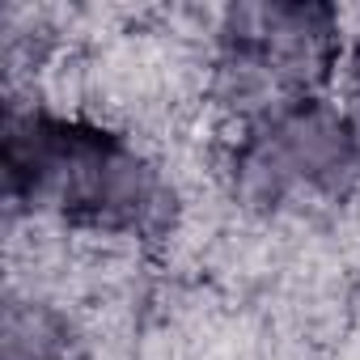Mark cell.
Wrapping results in <instances>:
<instances>
[{"label": "cell", "instance_id": "1", "mask_svg": "<svg viewBox=\"0 0 360 360\" xmlns=\"http://www.w3.org/2000/svg\"><path fill=\"white\" fill-rule=\"evenodd\" d=\"M5 195L18 208L110 233H140L165 208L153 169L115 131L60 115H9Z\"/></svg>", "mask_w": 360, "mask_h": 360}, {"label": "cell", "instance_id": "2", "mask_svg": "<svg viewBox=\"0 0 360 360\" xmlns=\"http://www.w3.org/2000/svg\"><path fill=\"white\" fill-rule=\"evenodd\" d=\"M335 60V13L326 5H246L225 22V77L238 94H271V110L309 98Z\"/></svg>", "mask_w": 360, "mask_h": 360}, {"label": "cell", "instance_id": "3", "mask_svg": "<svg viewBox=\"0 0 360 360\" xmlns=\"http://www.w3.org/2000/svg\"><path fill=\"white\" fill-rule=\"evenodd\" d=\"M352 174H356V136L343 115L326 110L314 98L271 110L242 157L246 187L259 191L263 200H276L284 191L339 195Z\"/></svg>", "mask_w": 360, "mask_h": 360}]
</instances>
